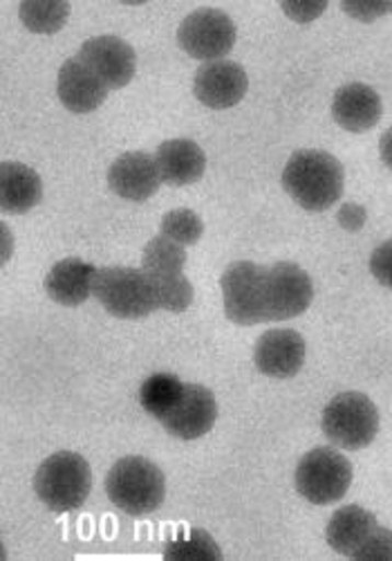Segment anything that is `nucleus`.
Here are the masks:
<instances>
[{
  "label": "nucleus",
  "mask_w": 392,
  "mask_h": 561,
  "mask_svg": "<svg viewBox=\"0 0 392 561\" xmlns=\"http://www.w3.org/2000/svg\"><path fill=\"white\" fill-rule=\"evenodd\" d=\"M92 295L119 319H143L158 310L151 278L137 267H104L96 270Z\"/></svg>",
  "instance_id": "39448f33"
},
{
  "label": "nucleus",
  "mask_w": 392,
  "mask_h": 561,
  "mask_svg": "<svg viewBox=\"0 0 392 561\" xmlns=\"http://www.w3.org/2000/svg\"><path fill=\"white\" fill-rule=\"evenodd\" d=\"M265 276L267 267L252 261H235L224 270L220 288L229 321L238 325H256L267 321Z\"/></svg>",
  "instance_id": "0eeeda50"
},
{
  "label": "nucleus",
  "mask_w": 392,
  "mask_h": 561,
  "mask_svg": "<svg viewBox=\"0 0 392 561\" xmlns=\"http://www.w3.org/2000/svg\"><path fill=\"white\" fill-rule=\"evenodd\" d=\"M390 12H392V3H390Z\"/></svg>",
  "instance_id": "473e14b6"
},
{
  "label": "nucleus",
  "mask_w": 392,
  "mask_h": 561,
  "mask_svg": "<svg viewBox=\"0 0 392 561\" xmlns=\"http://www.w3.org/2000/svg\"><path fill=\"white\" fill-rule=\"evenodd\" d=\"M379 156L388 169H392V128H388L379 139Z\"/></svg>",
  "instance_id": "2f4dec72"
},
{
  "label": "nucleus",
  "mask_w": 392,
  "mask_h": 561,
  "mask_svg": "<svg viewBox=\"0 0 392 561\" xmlns=\"http://www.w3.org/2000/svg\"><path fill=\"white\" fill-rule=\"evenodd\" d=\"M314 299L310 274L297 263H276L265 276L267 321H287L303 314Z\"/></svg>",
  "instance_id": "1a4fd4ad"
},
{
  "label": "nucleus",
  "mask_w": 392,
  "mask_h": 561,
  "mask_svg": "<svg viewBox=\"0 0 392 561\" xmlns=\"http://www.w3.org/2000/svg\"><path fill=\"white\" fill-rule=\"evenodd\" d=\"M19 16L34 34H57L70 16V5L61 0H25L19 8Z\"/></svg>",
  "instance_id": "4be33fe9"
},
{
  "label": "nucleus",
  "mask_w": 392,
  "mask_h": 561,
  "mask_svg": "<svg viewBox=\"0 0 392 561\" xmlns=\"http://www.w3.org/2000/svg\"><path fill=\"white\" fill-rule=\"evenodd\" d=\"M96 267L81 259H64L45 276V293L53 301L77 308L92 295Z\"/></svg>",
  "instance_id": "a211bd4d"
},
{
  "label": "nucleus",
  "mask_w": 392,
  "mask_h": 561,
  "mask_svg": "<svg viewBox=\"0 0 392 561\" xmlns=\"http://www.w3.org/2000/svg\"><path fill=\"white\" fill-rule=\"evenodd\" d=\"M218 417L216 396L203 385H184V396L177 407L162 420L164 430L180 440L207 436Z\"/></svg>",
  "instance_id": "f8f14e48"
},
{
  "label": "nucleus",
  "mask_w": 392,
  "mask_h": 561,
  "mask_svg": "<svg viewBox=\"0 0 392 561\" xmlns=\"http://www.w3.org/2000/svg\"><path fill=\"white\" fill-rule=\"evenodd\" d=\"M370 272L381 286L392 290V241L381 243L370 256Z\"/></svg>",
  "instance_id": "cd10ccee"
},
{
  "label": "nucleus",
  "mask_w": 392,
  "mask_h": 561,
  "mask_svg": "<svg viewBox=\"0 0 392 561\" xmlns=\"http://www.w3.org/2000/svg\"><path fill=\"white\" fill-rule=\"evenodd\" d=\"M247 72L242 66L220 59L205 64L193 77V95L214 111H227L247 95Z\"/></svg>",
  "instance_id": "9b49d317"
},
{
  "label": "nucleus",
  "mask_w": 392,
  "mask_h": 561,
  "mask_svg": "<svg viewBox=\"0 0 392 561\" xmlns=\"http://www.w3.org/2000/svg\"><path fill=\"white\" fill-rule=\"evenodd\" d=\"M235 23L229 14L216 8H200L191 12L180 30L177 43L180 48L200 61H220L224 55L231 53L235 45Z\"/></svg>",
  "instance_id": "6e6552de"
},
{
  "label": "nucleus",
  "mask_w": 392,
  "mask_h": 561,
  "mask_svg": "<svg viewBox=\"0 0 392 561\" xmlns=\"http://www.w3.org/2000/svg\"><path fill=\"white\" fill-rule=\"evenodd\" d=\"M106 83L96 77L79 57L68 59L59 70L57 95L61 104L74 113L85 115L100 108L108 98Z\"/></svg>",
  "instance_id": "2eb2a0df"
},
{
  "label": "nucleus",
  "mask_w": 392,
  "mask_h": 561,
  "mask_svg": "<svg viewBox=\"0 0 392 561\" xmlns=\"http://www.w3.org/2000/svg\"><path fill=\"white\" fill-rule=\"evenodd\" d=\"M377 526V517L370 510L361 505H343L332 514L325 528V539L334 552L353 557Z\"/></svg>",
  "instance_id": "6ab92c4d"
},
{
  "label": "nucleus",
  "mask_w": 392,
  "mask_h": 561,
  "mask_svg": "<svg viewBox=\"0 0 392 561\" xmlns=\"http://www.w3.org/2000/svg\"><path fill=\"white\" fill-rule=\"evenodd\" d=\"M160 231H162V237L186 248V245H195L203 239L205 222L198 214L191 209H173V211L164 214Z\"/></svg>",
  "instance_id": "a878e982"
},
{
  "label": "nucleus",
  "mask_w": 392,
  "mask_h": 561,
  "mask_svg": "<svg viewBox=\"0 0 392 561\" xmlns=\"http://www.w3.org/2000/svg\"><path fill=\"white\" fill-rule=\"evenodd\" d=\"M343 12L361 23H372L390 12V3H341Z\"/></svg>",
  "instance_id": "c756f323"
},
{
  "label": "nucleus",
  "mask_w": 392,
  "mask_h": 561,
  "mask_svg": "<svg viewBox=\"0 0 392 561\" xmlns=\"http://www.w3.org/2000/svg\"><path fill=\"white\" fill-rule=\"evenodd\" d=\"M321 427L338 449H366L379 434V411L374 402L357 391L334 396L323 409Z\"/></svg>",
  "instance_id": "20e7f679"
},
{
  "label": "nucleus",
  "mask_w": 392,
  "mask_h": 561,
  "mask_svg": "<svg viewBox=\"0 0 392 561\" xmlns=\"http://www.w3.org/2000/svg\"><path fill=\"white\" fill-rule=\"evenodd\" d=\"M383 104L379 92L368 83H348L334 92L332 117L348 133H368L379 124Z\"/></svg>",
  "instance_id": "dca6fc26"
},
{
  "label": "nucleus",
  "mask_w": 392,
  "mask_h": 561,
  "mask_svg": "<svg viewBox=\"0 0 392 561\" xmlns=\"http://www.w3.org/2000/svg\"><path fill=\"white\" fill-rule=\"evenodd\" d=\"M346 186L343 164L316 149L293 153L283 169V190L308 211H325L336 205Z\"/></svg>",
  "instance_id": "f257e3e1"
},
{
  "label": "nucleus",
  "mask_w": 392,
  "mask_h": 561,
  "mask_svg": "<svg viewBox=\"0 0 392 561\" xmlns=\"http://www.w3.org/2000/svg\"><path fill=\"white\" fill-rule=\"evenodd\" d=\"M158 308L169 312H184L193 301L191 280L180 274H149Z\"/></svg>",
  "instance_id": "b1692460"
},
{
  "label": "nucleus",
  "mask_w": 392,
  "mask_h": 561,
  "mask_svg": "<svg viewBox=\"0 0 392 561\" xmlns=\"http://www.w3.org/2000/svg\"><path fill=\"white\" fill-rule=\"evenodd\" d=\"M184 396V382L171 373H155V376L146 378L139 389V404L143 411L153 415L155 420H162L177 407V402Z\"/></svg>",
  "instance_id": "412c9836"
},
{
  "label": "nucleus",
  "mask_w": 392,
  "mask_h": 561,
  "mask_svg": "<svg viewBox=\"0 0 392 561\" xmlns=\"http://www.w3.org/2000/svg\"><path fill=\"white\" fill-rule=\"evenodd\" d=\"M92 490L88 460L74 451H57L45 458L34 474L36 496L53 512L79 510Z\"/></svg>",
  "instance_id": "7ed1b4c3"
},
{
  "label": "nucleus",
  "mask_w": 392,
  "mask_h": 561,
  "mask_svg": "<svg viewBox=\"0 0 392 561\" xmlns=\"http://www.w3.org/2000/svg\"><path fill=\"white\" fill-rule=\"evenodd\" d=\"M353 483L350 460L332 447L308 451L297 467V490L314 505H330L348 494Z\"/></svg>",
  "instance_id": "423d86ee"
},
{
  "label": "nucleus",
  "mask_w": 392,
  "mask_h": 561,
  "mask_svg": "<svg viewBox=\"0 0 392 561\" xmlns=\"http://www.w3.org/2000/svg\"><path fill=\"white\" fill-rule=\"evenodd\" d=\"M77 57L106 83L108 90L128 85L137 70L135 50L124 38H119L115 34L88 38L81 45Z\"/></svg>",
  "instance_id": "9d476101"
},
{
  "label": "nucleus",
  "mask_w": 392,
  "mask_h": 561,
  "mask_svg": "<svg viewBox=\"0 0 392 561\" xmlns=\"http://www.w3.org/2000/svg\"><path fill=\"white\" fill-rule=\"evenodd\" d=\"M155 162L164 184L186 186L207 171V156L193 139H166L155 151Z\"/></svg>",
  "instance_id": "f3484780"
},
{
  "label": "nucleus",
  "mask_w": 392,
  "mask_h": 561,
  "mask_svg": "<svg viewBox=\"0 0 392 561\" xmlns=\"http://www.w3.org/2000/svg\"><path fill=\"white\" fill-rule=\"evenodd\" d=\"M106 494L128 517H149L164 503L166 479L153 460L126 456L111 467Z\"/></svg>",
  "instance_id": "f03ea898"
},
{
  "label": "nucleus",
  "mask_w": 392,
  "mask_h": 561,
  "mask_svg": "<svg viewBox=\"0 0 392 561\" xmlns=\"http://www.w3.org/2000/svg\"><path fill=\"white\" fill-rule=\"evenodd\" d=\"M184 265H186L184 245L162 237V233L146 243L141 252V270L146 274H180Z\"/></svg>",
  "instance_id": "5701e85b"
},
{
  "label": "nucleus",
  "mask_w": 392,
  "mask_h": 561,
  "mask_svg": "<svg viewBox=\"0 0 392 561\" xmlns=\"http://www.w3.org/2000/svg\"><path fill=\"white\" fill-rule=\"evenodd\" d=\"M43 198L41 175L21 164V162H3L0 164V205L8 214H27Z\"/></svg>",
  "instance_id": "aec40b11"
},
{
  "label": "nucleus",
  "mask_w": 392,
  "mask_h": 561,
  "mask_svg": "<svg viewBox=\"0 0 392 561\" xmlns=\"http://www.w3.org/2000/svg\"><path fill=\"white\" fill-rule=\"evenodd\" d=\"M254 362L267 378L287 380L303 368L305 340L301 333L289 329H276L261 335L254 351Z\"/></svg>",
  "instance_id": "4468645a"
},
{
  "label": "nucleus",
  "mask_w": 392,
  "mask_h": 561,
  "mask_svg": "<svg viewBox=\"0 0 392 561\" xmlns=\"http://www.w3.org/2000/svg\"><path fill=\"white\" fill-rule=\"evenodd\" d=\"M280 10L293 21V23H312L316 21L325 10H327V3L325 0H321V3H280Z\"/></svg>",
  "instance_id": "c85d7f7f"
},
{
  "label": "nucleus",
  "mask_w": 392,
  "mask_h": 561,
  "mask_svg": "<svg viewBox=\"0 0 392 561\" xmlns=\"http://www.w3.org/2000/svg\"><path fill=\"white\" fill-rule=\"evenodd\" d=\"M162 554L166 559H222V550L214 537L200 528H188L186 535L169 541Z\"/></svg>",
  "instance_id": "393cba45"
},
{
  "label": "nucleus",
  "mask_w": 392,
  "mask_h": 561,
  "mask_svg": "<svg viewBox=\"0 0 392 561\" xmlns=\"http://www.w3.org/2000/svg\"><path fill=\"white\" fill-rule=\"evenodd\" d=\"M366 218H368L366 209L357 203H346L338 209V216H336L338 225L348 231H359L366 225Z\"/></svg>",
  "instance_id": "7c9ffc66"
},
{
  "label": "nucleus",
  "mask_w": 392,
  "mask_h": 561,
  "mask_svg": "<svg viewBox=\"0 0 392 561\" xmlns=\"http://www.w3.org/2000/svg\"><path fill=\"white\" fill-rule=\"evenodd\" d=\"M353 559L359 561H392V530L377 526L372 535L355 550Z\"/></svg>",
  "instance_id": "bb28decb"
},
{
  "label": "nucleus",
  "mask_w": 392,
  "mask_h": 561,
  "mask_svg": "<svg viewBox=\"0 0 392 561\" xmlns=\"http://www.w3.org/2000/svg\"><path fill=\"white\" fill-rule=\"evenodd\" d=\"M160 169L155 162V156L143 151H130L119 156L111 171H108V184L111 190L130 203H143L160 190Z\"/></svg>",
  "instance_id": "ddd939ff"
}]
</instances>
